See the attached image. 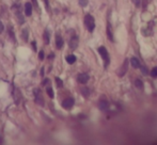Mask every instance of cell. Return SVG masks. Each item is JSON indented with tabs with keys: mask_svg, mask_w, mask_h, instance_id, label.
<instances>
[{
	"mask_svg": "<svg viewBox=\"0 0 157 145\" xmlns=\"http://www.w3.org/2000/svg\"><path fill=\"white\" fill-rule=\"evenodd\" d=\"M98 54L99 56L101 57V59L104 60V63H105V69H107L108 66H109L110 64V57H109V54H108L107 49H106L105 46H101V47H98Z\"/></svg>",
	"mask_w": 157,
	"mask_h": 145,
	"instance_id": "obj_1",
	"label": "cell"
},
{
	"mask_svg": "<svg viewBox=\"0 0 157 145\" xmlns=\"http://www.w3.org/2000/svg\"><path fill=\"white\" fill-rule=\"evenodd\" d=\"M85 25L87 26L89 32H93L94 28H95V21H94V17L92 15L88 14L85 17Z\"/></svg>",
	"mask_w": 157,
	"mask_h": 145,
	"instance_id": "obj_2",
	"label": "cell"
},
{
	"mask_svg": "<svg viewBox=\"0 0 157 145\" xmlns=\"http://www.w3.org/2000/svg\"><path fill=\"white\" fill-rule=\"evenodd\" d=\"M33 94H34V100L35 102H36L37 105H40V106H44V98L42 97V94L41 92H40L39 89H35L34 91H33Z\"/></svg>",
	"mask_w": 157,
	"mask_h": 145,
	"instance_id": "obj_3",
	"label": "cell"
},
{
	"mask_svg": "<svg viewBox=\"0 0 157 145\" xmlns=\"http://www.w3.org/2000/svg\"><path fill=\"white\" fill-rule=\"evenodd\" d=\"M74 102H75L74 98H72V97L66 98L65 100H63L62 107H63L64 109H66V110H70V109L73 108V106H74Z\"/></svg>",
	"mask_w": 157,
	"mask_h": 145,
	"instance_id": "obj_4",
	"label": "cell"
},
{
	"mask_svg": "<svg viewBox=\"0 0 157 145\" xmlns=\"http://www.w3.org/2000/svg\"><path fill=\"white\" fill-rule=\"evenodd\" d=\"M90 77L88 74H86V72H81V74H79L78 76H77V81H78L79 83H82V84H85V83H87L88 81H89Z\"/></svg>",
	"mask_w": 157,
	"mask_h": 145,
	"instance_id": "obj_5",
	"label": "cell"
},
{
	"mask_svg": "<svg viewBox=\"0 0 157 145\" xmlns=\"http://www.w3.org/2000/svg\"><path fill=\"white\" fill-rule=\"evenodd\" d=\"M98 108L99 110H101V111H107V110L109 109V102H108L107 99H105V98L101 99L98 102Z\"/></svg>",
	"mask_w": 157,
	"mask_h": 145,
	"instance_id": "obj_6",
	"label": "cell"
},
{
	"mask_svg": "<svg viewBox=\"0 0 157 145\" xmlns=\"http://www.w3.org/2000/svg\"><path fill=\"white\" fill-rule=\"evenodd\" d=\"M127 69H128V60H127V59H125L124 62H123V64H122V66H121V69H119V72H118L119 74L118 75L120 77H123L126 74Z\"/></svg>",
	"mask_w": 157,
	"mask_h": 145,
	"instance_id": "obj_7",
	"label": "cell"
},
{
	"mask_svg": "<svg viewBox=\"0 0 157 145\" xmlns=\"http://www.w3.org/2000/svg\"><path fill=\"white\" fill-rule=\"evenodd\" d=\"M77 46H78V37L73 36L70 41V47L72 48V49H76Z\"/></svg>",
	"mask_w": 157,
	"mask_h": 145,
	"instance_id": "obj_8",
	"label": "cell"
},
{
	"mask_svg": "<svg viewBox=\"0 0 157 145\" xmlns=\"http://www.w3.org/2000/svg\"><path fill=\"white\" fill-rule=\"evenodd\" d=\"M106 33H107V36L108 39H109L110 42H113V34H112V30H111V26H110V24L108 23L107 24V30H106Z\"/></svg>",
	"mask_w": 157,
	"mask_h": 145,
	"instance_id": "obj_9",
	"label": "cell"
},
{
	"mask_svg": "<svg viewBox=\"0 0 157 145\" xmlns=\"http://www.w3.org/2000/svg\"><path fill=\"white\" fill-rule=\"evenodd\" d=\"M25 14H26V16H30V15L32 14V6L29 2H27L25 6Z\"/></svg>",
	"mask_w": 157,
	"mask_h": 145,
	"instance_id": "obj_10",
	"label": "cell"
},
{
	"mask_svg": "<svg viewBox=\"0 0 157 145\" xmlns=\"http://www.w3.org/2000/svg\"><path fill=\"white\" fill-rule=\"evenodd\" d=\"M130 64H132V66L134 67V69H139V66H140V62H139L138 59L135 58V57H132V58L130 59Z\"/></svg>",
	"mask_w": 157,
	"mask_h": 145,
	"instance_id": "obj_11",
	"label": "cell"
},
{
	"mask_svg": "<svg viewBox=\"0 0 157 145\" xmlns=\"http://www.w3.org/2000/svg\"><path fill=\"white\" fill-rule=\"evenodd\" d=\"M56 45L58 49H61L63 47V39L60 35H57L56 36Z\"/></svg>",
	"mask_w": 157,
	"mask_h": 145,
	"instance_id": "obj_12",
	"label": "cell"
},
{
	"mask_svg": "<svg viewBox=\"0 0 157 145\" xmlns=\"http://www.w3.org/2000/svg\"><path fill=\"white\" fill-rule=\"evenodd\" d=\"M66 62H67L68 64H73V63L76 62V57H75L74 54H70V56L66 57Z\"/></svg>",
	"mask_w": 157,
	"mask_h": 145,
	"instance_id": "obj_13",
	"label": "cell"
},
{
	"mask_svg": "<svg viewBox=\"0 0 157 145\" xmlns=\"http://www.w3.org/2000/svg\"><path fill=\"white\" fill-rule=\"evenodd\" d=\"M135 85H136V87H138L139 90H143V87H144L143 82L140 79H136V80H135Z\"/></svg>",
	"mask_w": 157,
	"mask_h": 145,
	"instance_id": "obj_14",
	"label": "cell"
},
{
	"mask_svg": "<svg viewBox=\"0 0 157 145\" xmlns=\"http://www.w3.org/2000/svg\"><path fill=\"white\" fill-rule=\"evenodd\" d=\"M81 94H82L86 98H88L90 96V90L88 89V87H83V89H81Z\"/></svg>",
	"mask_w": 157,
	"mask_h": 145,
	"instance_id": "obj_15",
	"label": "cell"
},
{
	"mask_svg": "<svg viewBox=\"0 0 157 145\" xmlns=\"http://www.w3.org/2000/svg\"><path fill=\"white\" fill-rule=\"evenodd\" d=\"M43 37H44V42H45V44H49V34H48L47 30H45Z\"/></svg>",
	"mask_w": 157,
	"mask_h": 145,
	"instance_id": "obj_16",
	"label": "cell"
},
{
	"mask_svg": "<svg viewBox=\"0 0 157 145\" xmlns=\"http://www.w3.org/2000/svg\"><path fill=\"white\" fill-rule=\"evenodd\" d=\"M139 69H141V72H142V74L144 75V76H147V75L149 74V71H147V69L144 66V65H141V64H140V66H139Z\"/></svg>",
	"mask_w": 157,
	"mask_h": 145,
	"instance_id": "obj_17",
	"label": "cell"
},
{
	"mask_svg": "<svg viewBox=\"0 0 157 145\" xmlns=\"http://www.w3.org/2000/svg\"><path fill=\"white\" fill-rule=\"evenodd\" d=\"M9 35H10L11 39H12V42H15V35H14V32H13L12 28L9 27Z\"/></svg>",
	"mask_w": 157,
	"mask_h": 145,
	"instance_id": "obj_18",
	"label": "cell"
},
{
	"mask_svg": "<svg viewBox=\"0 0 157 145\" xmlns=\"http://www.w3.org/2000/svg\"><path fill=\"white\" fill-rule=\"evenodd\" d=\"M46 92H47L48 96H49L50 98H54V96H55V93H54V91H52V87H48V89L46 90Z\"/></svg>",
	"mask_w": 157,
	"mask_h": 145,
	"instance_id": "obj_19",
	"label": "cell"
},
{
	"mask_svg": "<svg viewBox=\"0 0 157 145\" xmlns=\"http://www.w3.org/2000/svg\"><path fill=\"white\" fill-rule=\"evenodd\" d=\"M151 76L153 78H157V66L156 67H153L151 71Z\"/></svg>",
	"mask_w": 157,
	"mask_h": 145,
	"instance_id": "obj_20",
	"label": "cell"
},
{
	"mask_svg": "<svg viewBox=\"0 0 157 145\" xmlns=\"http://www.w3.org/2000/svg\"><path fill=\"white\" fill-rule=\"evenodd\" d=\"M23 39H24V41H27L28 39V30L27 29L23 30Z\"/></svg>",
	"mask_w": 157,
	"mask_h": 145,
	"instance_id": "obj_21",
	"label": "cell"
},
{
	"mask_svg": "<svg viewBox=\"0 0 157 145\" xmlns=\"http://www.w3.org/2000/svg\"><path fill=\"white\" fill-rule=\"evenodd\" d=\"M56 83H57V87H61L63 85V82H62V80H61L60 78H58V77H57L56 78Z\"/></svg>",
	"mask_w": 157,
	"mask_h": 145,
	"instance_id": "obj_22",
	"label": "cell"
},
{
	"mask_svg": "<svg viewBox=\"0 0 157 145\" xmlns=\"http://www.w3.org/2000/svg\"><path fill=\"white\" fill-rule=\"evenodd\" d=\"M79 4L85 8V6H88V0H79Z\"/></svg>",
	"mask_w": 157,
	"mask_h": 145,
	"instance_id": "obj_23",
	"label": "cell"
},
{
	"mask_svg": "<svg viewBox=\"0 0 157 145\" xmlns=\"http://www.w3.org/2000/svg\"><path fill=\"white\" fill-rule=\"evenodd\" d=\"M17 17L19 18V24H21V25H23L24 21H25V19H24V17L21 16V14L19 12H18V14H17Z\"/></svg>",
	"mask_w": 157,
	"mask_h": 145,
	"instance_id": "obj_24",
	"label": "cell"
},
{
	"mask_svg": "<svg viewBox=\"0 0 157 145\" xmlns=\"http://www.w3.org/2000/svg\"><path fill=\"white\" fill-rule=\"evenodd\" d=\"M44 57H45V54H44V51L42 50V51H40V54H39L40 60H44Z\"/></svg>",
	"mask_w": 157,
	"mask_h": 145,
	"instance_id": "obj_25",
	"label": "cell"
},
{
	"mask_svg": "<svg viewBox=\"0 0 157 145\" xmlns=\"http://www.w3.org/2000/svg\"><path fill=\"white\" fill-rule=\"evenodd\" d=\"M132 1L134 2V4H135L136 6H140V0H132Z\"/></svg>",
	"mask_w": 157,
	"mask_h": 145,
	"instance_id": "obj_26",
	"label": "cell"
},
{
	"mask_svg": "<svg viewBox=\"0 0 157 145\" xmlns=\"http://www.w3.org/2000/svg\"><path fill=\"white\" fill-rule=\"evenodd\" d=\"M44 3H45V6L47 10H49V2H48V0H43Z\"/></svg>",
	"mask_w": 157,
	"mask_h": 145,
	"instance_id": "obj_27",
	"label": "cell"
},
{
	"mask_svg": "<svg viewBox=\"0 0 157 145\" xmlns=\"http://www.w3.org/2000/svg\"><path fill=\"white\" fill-rule=\"evenodd\" d=\"M3 29H4V27H3V24L0 21V34L2 33V31H3Z\"/></svg>",
	"mask_w": 157,
	"mask_h": 145,
	"instance_id": "obj_28",
	"label": "cell"
},
{
	"mask_svg": "<svg viewBox=\"0 0 157 145\" xmlns=\"http://www.w3.org/2000/svg\"><path fill=\"white\" fill-rule=\"evenodd\" d=\"M48 82H49V80H48V79H45V80H44L43 82H42V84H43V85H46V84H48Z\"/></svg>",
	"mask_w": 157,
	"mask_h": 145,
	"instance_id": "obj_29",
	"label": "cell"
},
{
	"mask_svg": "<svg viewBox=\"0 0 157 145\" xmlns=\"http://www.w3.org/2000/svg\"><path fill=\"white\" fill-rule=\"evenodd\" d=\"M32 48H33V50H36V45H35V42H32Z\"/></svg>",
	"mask_w": 157,
	"mask_h": 145,
	"instance_id": "obj_30",
	"label": "cell"
},
{
	"mask_svg": "<svg viewBox=\"0 0 157 145\" xmlns=\"http://www.w3.org/2000/svg\"><path fill=\"white\" fill-rule=\"evenodd\" d=\"M54 57H55V54H50L48 58H49V59H54Z\"/></svg>",
	"mask_w": 157,
	"mask_h": 145,
	"instance_id": "obj_31",
	"label": "cell"
},
{
	"mask_svg": "<svg viewBox=\"0 0 157 145\" xmlns=\"http://www.w3.org/2000/svg\"><path fill=\"white\" fill-rule=\"evenodd\" d=\"M32 2L35 4V6H37V0H32Z\"/></svg>",
	"mask_w": 157,
	"mask_h": 145,
	"instance_id": "obj_32",
	"label": "cell"
},
{
	"mask_svg": "<svg viewBox=\"0 0 157 145\" xmlns=\"http://www.w3.org/2000/svg\"><path fill=\"white\" fill-rule=\"evenodd\" d=\"M41 75H42V76L44 75V69H41Z\"/></svg>",
	"mask_w": 157,
	"mask_h": 145,
	"instance_id": "obj_33",
	"label": "cell"
}]
</instances>
